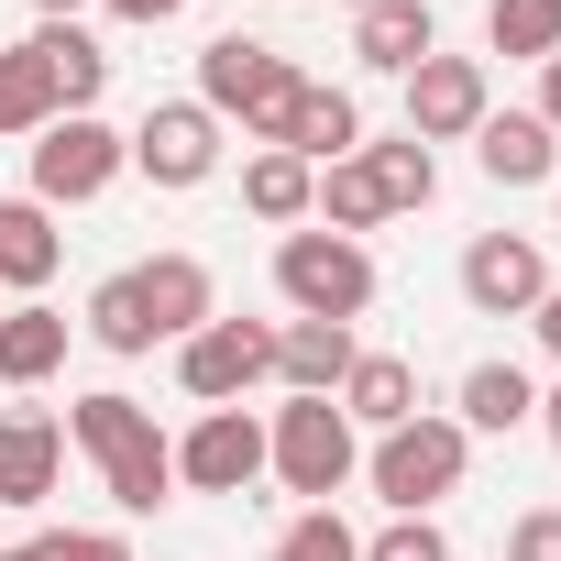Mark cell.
Wrapping results in <instances>:
<instances>
[{
  "instance_id": "obj_1",
  "label": "cell",
  "mask_w": 561,
  "mask_h": 561,
  "mask_svg": "<svg viewBox=\"0 0 561 561\" xmlns=\"http://www.w3.org/2000/svg\"><path fill=\"white\" fill-rule=\"evenodd\" d=\"M67 451H89V462H100V495H111L122 517L176 506V440L154 430V408H144V397L89 386V397L67 408Z\"/></svg>"
},
{
  "instance_id": "obj_2",
  "label": "cell",
  "mask_w": 561,
  "mask_h": 561,
  "mask_svg": "<svg viewBox=\"0 0 561 561\" xmlns=\"http://www.w3.org/2000/svg\"><path fill=\"white\" fill-rule=\"evenodd\" d=\"M187 100H198L220 133L242 122V144L264 154V144H287V122H298V100H309V67H298V56H275V45H253V34H209Z\"/></svg>"
},
{
  "instance_id": "obj_3",
  "label": "cell",
  "mask_w": 561,
  "mask_h": 561,
  "mask_svg": "<svg viewBox=\"0 0 561 561\" xmlns=\"http://www.w3.org/2000/svg\"><path fill=\"white\" fill-rule=\"evenodd\" d=\"M462 462H473V430L440 419V408H419V419L375 430L364 484L386 495V517H440V495H462Z\"/></svg>"
},
{
  "instance_id": "obj_4",
  "label": "cell",
  "mask_w": 561,
  "mask_h": 561,
  "mask_svg": "<svg viewBox=\"0 0 561 561\" xmlns=\"http://www.w3.org/2000/svg\"><path fill=\"white\" fill-rule=\"evenodd\" d=\"M264 473L287 495H309V506H331L364 473V430L342 419V397H287V408H275L264 419Z\"/></svg>"
},
{
  "instance_id": "obj_5",
  "label": "cell",
  "mask_w": 561,
  "mask_h": 561,
  "mask_svg": "<svg viewBox=\"0 0 561 561\" xmlns=\"http://www.w3.org/2000/svg\"><path fill=\"white\" fill-rule=\"evenodd\" d=\"M275 298H287V320H364L375 309V253L364 242H342V231H287V242H275Z\"/></svg>"
},
{
  "instance_id": "obj_6",
  "label": "cell",
  "mask_w": 561,
  "mask_h": 561,
  "mask_svg": "<svg viewBox=\"0 0 561 561\" xmlns=\"http://www.w3.org/2000/svg\"><path fill=\"white\" fill-rule=\"evenodd\" d=\"M23 154H34V187H23V198H45V209H89V198H111V187H122L133 133H111L100 111H67V122H45Z\"/></svg>"
},
{
  "instance_id": "obj_7",
  "label": "cell",
  "mask_w": 561,
  "mask_h": 561,
  "mask_svg": "<svg viewBox=\"0 0 561 561\" xmlns=\"http://www.w3.org/2000/svg\"><path fill=\"white\" fill-rule=\"evenodd\" d=\"M176 386L198 408H242L253 386H275V320H209L176 342Z\"/></svg>"
},
{
  "instance_id": "obj_8",
  "label": "cell",
  "mask_w": 561,
  "mask_h": 561,
  "mask_svg": "<svg viewBox=\"0 0 561 561\" xmlns=\"http://www.w3.org/2000/svg\"><path fill=\"white\" fill-rule=\"evenodd\" d=\"M176 484L187 495H253L264 484V419L253 408H198L176 440Z\"/></svg>"
},
{
  "instance_id": "obj_9",
  "label": "cell",
  "mask_w": 561,
  "mask_h": 561,
  "mask_svg": "<svg viewBox=\"0 0 561 561\" xmlns=\"http://www.w3.org/2000/svg\"><path fill=\"white\" fill-rule=\"evenodd\" d=\"M550 298V253L528 231H473L462 242V309L473 320H528Z\"/></svg>"
},
{
  "instance_id": "obj_10",
  "label": "cell",
  "mask_w": 561,
  "mask_h": 561,
  "mask_svg": "<svg viewBox=\"0 0 561 561\" xmlns=\"http://www.w3.org/2000/svg\"><path fill=\"white\" fill-rule=\"evenodd\" d=\"M133 176H154L165 198H176V187H209V176H220V122H209L198 100H154V111L133 122Z\"/></svg>"
},
{
  "instance_id": "obj_11",
  "label": "cell",
  "mask_w": 561,
  "mask_h": 561,
  "mask_svg": "<svg viewBox=\"0 0 561 561\" xmlns=\"http://www.w3.org/2000/svg\"><path fill=\"white\" fill-rule=\"evenodd\" d=\"M397 89H408V133H419V144H473V122L495 111L484 56H419Z\"/></svg>"
},
{
  "instance_id": "obj_12",
  "label": "cell",
  "mask_w": 561,
  "mask_h": 561,
  "mask_svg": "<svg viewBox=\"0 0 561 561\" xmlns=\"http://www.w3.org/2000/svg\"><path fill=\"white\" fill-rule=\"evenodd\" d=\"M67 484V419L56 408H0V506H45Z\"/></svg>"
},
{
  "instance_id": "obj_13",
  "label": "cell",
  "mask_w": 561,
  "mask_h": 561,
  "mask_svg": "<svg viewBox=\"0 0 561 561\" xmlns=\"http://www.w3.org/2000/svg\"><path fill=\"white\" fill-rule=\"evenodd\" d=\"M473 165H484L495 187H550V176H561V133H550L539 111H484V122H473Z\"/></svg>"
},
{
  "instance_id": "obj_14",
  "label": "cell",
  "mask_w": 561,
  "mask_h": 561,
  "mask_svg": "<svg viewBox=\"0 0 561 561\" xmlns=\"http://www.w3.org/2000/svg\"><path fill=\"white\" fill-rule=\"evenodd\" d=\"M133 287H144L154 342H187V331L220 320V287H209V264H198V253H154V264H133Z\"/></svg>"
},
{
  "instance_id": "obj_15",
  "label": "cell",
  "mask_w": 561,
  "mask_h": 561,
  "mask_svg": "<svg viewBox=\"0 0 561 561\" xmlns=\"http://www.w3.org/2000/svg\"><path fill=\"white\" fill-rule=\"evenodd\" d=\"M353 331L342 320H275V386L287 397H342V375H353Z\"/></svg>"
},
{
  "instance_id": "obj_16",
  "label": "cell",
  "mask_w": 561,
  "mask_h": 561,
  "mask_svg": "<svg viewBox=\"0 0 561 561\" xmlns=\"http://www.w3.org/2000/svg\"><path fill=\"white\" fill-rule=\"evenodd\" d=\"M56 264H67L56 209H45V198H0V287H12V298H45Z\"/></svg>"
},
{
  "instance_id": "obj_17",
  "label": "cell",
  "mask_w": 561,
  "mask_h": 561,
  "mask_svg": "<svg viewBox=\"0 0 561 561\" xmlns=\"http://www.w3.org/2000/svg\"><path fill=\"white\" fill-rule=\"evenodd\" d=\"M353 56L375 78H408L419 56H440V12L430 0H375V12H353Z\"/></svg>"
},
{
  "instance_id": "obj_18",
  "label": "cell",
  "mask_w": 561,
  "mask_h": 561,
  "mask_svg": "<svg viewBox=\"0 0 561 561\" xmlns=\"http://www.w3.org/2000/svg\"><path fill=\"white\" fill-rule=\"evenodd\" d=\"M242 209H253V220H275V231H309V209H320V165H298L287 144L242 154Z\"/></svg>"
},
{
  "instance_id": "obj_19",
  "label": "cell",
  "mask_w": 561,
  "mask_h": 561,
  "mask_svg": "<svg viewBox=\"0 0 561 561\" xmlns=\"http://www.w3.org/2000/svg\"><path fill=\"white\" fill-rule=\"evenodd\" d=\"M342 419H353V430H397V419H419V364H408V353H353V375H342Z\"/></svg>"
},
{
  "instance_id": "obj_20",
  "label": "cell",
  "mask_w": 561,
  "mask_h": 561,
  "mask_svg": "<svg viewBox=\"0 0 561 561\" xmlns=\"http://www.w3.org/2000/svg\"><path fill=\"white\" fill-rule=\"evenodd\" d=\"M56 364H67V320H56L45 298L0 309V386H12V397H34V386H45Z\"/></svg>"
},
{
  "instance_id": "obj_21",
  "label": "cell",
  "mask_w": 561,
  "mask_h": 561,
  "mask_svg": "<svg viewBox=\"0 0 561 561\" xmlns=\"http://www.w3.org/2000/svg\"><path fill=\"white\" fill-rule=\"evenodd\" d=\"M34 56H45V78H56V111H100L111 56H100V34H89V23H34Z\"/></svg>"
},
{
  "instance_id": "obj_22",
  "label": "cell",
  "mask_w": 561,
  "mask_h": 561,
  "mask_svg": "<svg viewBox=\"0 0 561 561\" xmlns=\"http://www.w3.org/2000/svg\"><path fill=\"white\" fill-rule=\"evenodd\" d=\"M287 154H298V165H342V154H364V100L309 78V100H298V122H287Z\"/></svg>"
},
{
  "instance_id": "obj_23",
  "label": "cell",
  "mask_w": 561,
  "mask_h": 561,
  "mask_svg": "<svg viewBox=\"0 0 561 561\" xmlns=\"http://www.w3.org/2000/svg\"><path fill=\"white\" fill-rule=\"evenodd\" d=\"M451 419H462L473 440H506V430H528V419H539V386H528L517 364H473V375H462V408H451Z\"/></svg>"
},
{
  "instance_id": "obj_24",
  "label": "cell",
  "mask_w": 561,
  "mask_h": 561,
  "mask_svg": "<svg viewBox=\"0 0 561 561\" xmlns=\"http://www.w3.org/2000/svg\"><path fill=\"white\" fill-rule=\"evenodd\" d=\"M45 122H67V111H56V78H45V56L23 34V45H0V144H34Z\"/></svg>"
},
{
  "instance_id": "obj_25",
  "label": "cell",
  "mask_w": 561,
  "mask_h": 561,
  "mask_svg": "<svg viewBox=\"0 0 561 561\" xmlns=\"http://www.w3.org/2000/svg\"><path fill=\"white\" fill-rule=\"evenodd\" d=\"M364 176H375L386 220H397V209H430V198H440V154H430L419 133H386V144H364Z\"/></svg>"
},
{
  "instance_id": "obj_26",
  "label": "cell",
  "mask_w": 561,
  "mask_h": 561,
  "mask_svg": "<svg viewBox=\"0 0 561 561\" xmlns=\"http://www.w3.org/2000/svg\"><path fill=\"white\" fill-rule=\"evenodd\" d=\"M89 342H100V353H122V364H144V353H154V320H144V287H133V264L89 287Z\"/></svg>"
},
{
  "instance_id": "obj_27",
  "label": "cell",
  "mask_w": 561,
  "mask_h": 561,
  "mask_svg": "<svg viewBox=\"0 0 561 561\" xmlns=\"http://www.w3.org/2000/svg\"><path fill=\"white\" fill-rule=\"evenodd\" d=\"M320 231H342V242H364V231H386V198H375V176H364V154H342V165H320V209H309Z\"/></svg>"
},
{
  "instance_id": "obj_28",
  "label": "cell",
  "mask_w": 561,
  "mask_h": 561,
  "mask_svg": "<svg viewBox=\"0 0 561 561\" xmlns=\"http://www.w3.org/2000/svg\"><path fill=\"white\" fill-rule=\"evenodd\" d=\"M484 45L550 67V56H561V0H484Z\"/></svg>"
},
{
  "instance_id": "obj_29",
  "label": "cell",
  "mask_w": 561,
  "mask_h": 561,
  "mask_svg": "<svg viewBox=\"0 0 561 561\" xmlns=\"http://www.w3.org/2000/svg\"><path fill=\"white\" fill-rule=\"evenodd\" d=\"M264 561H364V539H353V517L342 506H298L287 528H275V550Z\"/></svg>"
},
{
  "instance_id": "obj_30",
  "label": "cell",
  "mask_w": 561,
  "mask_h": 561,
  "mask_svg": "<svg viewBox=\"0 0 561 561\" xmlns=\"http://www.w3.org/2000/svg\"><path fill=\"white\" fill-rule=\"evenodd\" d=\"M364 561H451V539H440V517H386L364 539Z\"/></svg>"
},
{
  "instance_id": "obj_31",
  "label": "cell",
  "mask_w": 561,
  "mask_h": 561,
  "mask_svg": "<svg viewBox=\"0 0 561 561\" xmlns=\"http://www.w3.org/2000/svg\"><path fill=\"white\" fill-rule=\"evenodd\" d=\"M506 561H561V506H528L506 528Z\"/></svg>"
},
{
  "instance_id": "obj_32",
  "label": "cell",
  "mask_w": 561,
  "mask_h": 561,
  "mask_svg": "<svg viewBox=\"0 0 561 561\" xmlns=\"http://www.w3.org/2000/svg\"><path fill=\"white\" fill-rule=\"evenodd\" d=\"M56 561H144L122 528H56Z\"/></svg>"
},
{
  "instance_id": "obj_33",
  "label": "cell",
  "mask_w": 561,
  "mask_h": 561,
  "mask_svg": "<svg viewBox=\"0 0 561 561\" xmlns=\"http://www.w3.org/2000/svg\"><path fill=\"white\" fill-rule=\"evenodd\" d=\"M100 12H111V23H133V34H154V23H176V12H187V0H100Z\"/></svg>"
},
{
  "instance_id": "obj_34",
  "label": "cell",
  "mask_w": 561,
  "mask_h": 561,
  "mask_svg": "<svg viewBox=\"0 0 561 561\" xmlns=\"http://www.w3.org/2000/svg\"><path fill=\"white\" fill-rule=\"evenodd\" d=\"M528 331H539V342H550V364H561V275H550V298L528 309Z\"/></svg>"
},
{
  "instance_id": "obj_35",
  "label": "cell",
  "mask_w": 561,
  "mask_h": 561,
  "mask_svg": "<svg viewBox=\"0 0 561 561\" xmlns=\"http://www.w3.org/2000/svg\"><path fill=\"white\" fill-rule=\"evenodd\" d=\"M528 111H539V122H550V133H561V56H550V67H539V100H528Z\"/></svg>"
},
{
  "instance_id": "obj_36",
  "label": "cell",
  "mask_w": 561,
  "mask_h": 561,
  "mask_svg": "<svg viewBox=\"0 0 561 561\" xmlns=\"http://www.w3.org/2000/svg\"><path fill=\"white\" fill-rule=\"evenodd\" d=\"M0 561H56V528H34V539H12Z\"/></svg>"
},
{
  "instance_id": "obj_37",
  "label": "cell",
  "mask_w": 561,
  "mask_h": 561,
  "mask_svg": "<svg viewBox=\"0 0 561 561\" xmlns=\"http://www.w3.org/2000/svg\"><path fill=\"white\" fill-rule=\"evenodd\" d=\"M539 430H550V451H561V386H539Z\"/></svg>"
},
{
  "instance_id": "obj_38",
  "label": "cell",
  "mask_w": 561,
  "mask_h": 561,
  "mask_svg": "<svg viewBox=\"0 0 561 561\" xmlns=\"http://www.w3.org/2000/svg\"><path fill=\"white\" fill-rule=\"evenodd\" d=\"M89 12V0H34V23H78Z\"/></svg>"
},
{
  "instance_id": "obj_39",
  "label": "cell",
  "mask_w": 561,
  "mask_h": 561,
  "mask_svg": "<svg viewBox=\"0 0 561 561\" xmlns=\"http://www.w3.org/2000/svg\"><path fill=\"white\" fill-rule=\"evenodd\" d=\"M342 12H375V0H342Z\"/></svg>"
}]
</instances>
